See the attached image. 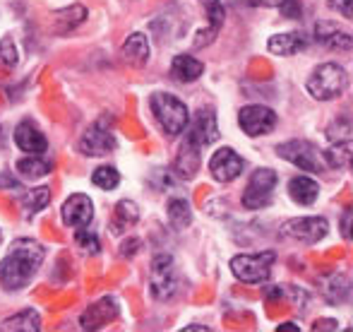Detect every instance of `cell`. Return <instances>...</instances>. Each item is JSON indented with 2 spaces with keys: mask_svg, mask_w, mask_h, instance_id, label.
<instances>
[{
  "mask_svg": "<svg viewBox=\"0 0 353 332\" xmlns=\"http://www.w3.org/2000/svg\"><path fill=\"white\" fill-rule=\"evenodd\" d=\"M46 248L39 241L17 239L10 246L8 255L0 260V284L8 291H19L37 277L41 267Z\"/></svg>",
  "mask_w": 353,
  "mask_h": 332,
  "instance_id": "obj_1",
  "label": "cell"
},
{
  "mask_svg": "<svg viewBox=\"0 0 353 332\" xmlns=\"http://www.w3.org/2000/svg\"><path fill=\"white\" fill-rule=\"evenodd\" d=\"M307 92L317 101H332V99L341 97L349 87V72L336 63H325V66L315 68L305 82Z\"/></svg>",
  "mask_w": 353,
  "mask_h": 332,
  "instance_id": "obj_2",
  "label": "cell"
},
{
  "mask_svg": "<svg viewBox=\"0 0 353 332\" xmlns=\"http://www.w3.org/2000/svg\"><path fill=\"white\" fill-rule=\"evenodd\" d=\"M149 108H152L157 123L168 135H181L188 128V108L178 97L168 92H157L149 97Z\"/></svg>",
  "mask_w": 353,
  "mask_h": 332,
  "instance_id": "obj_3",
  "label": "cell"
},
{
  "mask_svg": "<svg viewBox=\"0 0 353 332\" xmlns=\"http://www.w3.org/2000/svg\"><path fill=\"white\" fill-rule=\"evenodd\" d=\"M178 284H181V280H178L173 257L168 253H157L152 265H149V291H152V296L166 304L178 294V289H181Z\"/></svg>",
  "mask_w": 353,
  "mask_h": 332,
  "instance_id": "obj_4",
  "label": "cell"
},
{
  "mask_svg": "<svg viewBox=\"0 0 353 332\" xmlns=\"http://www.w3.org/2000/svg\"><path fill=\"white\" fill-rule=\"evenodd\" d=\"M274 260H276L274 251L241 253V255H236L231 260V272L236 280L245 282V284H265L272 277Z\"/></svg>",
  "mask_w": 353,
  "mask_h": 332,
  "instance_id": "obj_5",
  "label": "cell"
},
{
  "mask_svg": "<svg viewBox=\"0 0 353 332\" xmlns=\"http://www.w3.org/2000/svg\"><path fill=\"white\" fill-rule=\"evenodd\" d=\"M276 183H279L276 171L257 168L250 176V181H248L245 193H243V207L245 210H265V207H270L272 200H274Z\"/></svg>",
  "mask_w": 353,
  "mask_h": 332,
  "instance_id": "obj_6",
  "label": "cell"
},
{
  "mask_svg": "<svg viewBox=\"0 0 353 332\" xmlns=\"http://www.w3.org/2000/svg\"><path fill=\"white\" fill-rule=\"evenodd\" d=\"M111 123L113 118L111 116H103L99 118L94 126H89L84 130V135L79 137L77 142V150L87 157H103V155H111L116 150V137L111 133Z\"/></svg>",
  "mask_w": 353,
  "mask_h": 332,
  "instance_id": "obj_7",
  "label": "cell"
},
{
  "mask_svg": "<svg viewBox=\"0 0 353 332\" xmlns=\"http://www.w3.org/2000/svg\"><path fill=\"white\" fill-rule=\"evenodd\" d=\"M327 234H330V222L325 217H296V219L283 222L281 226L283 239H293L305 246L320 244Z\"/></svg>",
  "mask_w": 353,
  "mask_h": 332,
  "instance_id": "obj_8",
  "label": "cell"
},
{
  "mask_svg": "<svg viewBox=\"0 0 353 332\" xmlns=\"http://www.w3.org/2000/svg\"><path fill=\"white\" fill-rule=\"evenodd\" d=\"M276 155L281 157V159L291 162V164H296L301 171H322L325 168V159H322V152L317 150L312 142L307 140H288V142H281L279 147H276Z\"/></svg>",
  "mask_w": 353,
  "mask_h": 332,
  "instance_id": "obj_9",
  "label": "cell"
},
{
  "mask_svg": "<svg viewBox=\"0 0 353 332\" xmlns=\"http://www.w3.org/2000/svg\"><path fill=\"white\" fill-rule=\"evenodd\" d=\"M238 123H241L243 133L250 137L267 135L276 128V113L270 106H260V104H248L238 113Z\"/></svg>",
  "mask_w": 353,
  "mask_h": 332,
  "instance_id": "obj_10",
  "label": "cell"
},
{
  "mask_svg": "<svg viewBox=\"0 0 353 332\" xmlns=\"http://www.w3.org/2000/svg\"><path fill=\"white\" fill-rule=\"evenodd\" d=\"M243 159L236 155L233 147H221L219 152H214L210 159V173L216 178L219 183H231L243 173Z\"/></svg>",
  "mask_w": 353,
  "mask_h": 332,
  "instance_id": "obj_11",
  "label": "cell"
},
{
  "mask_svg": "<svg viewBox=\"0 0 353 332\" xmlns=\"http://www.w3.org/2000/svg\"><path fill=\"white\" fill-rule=\"evenodd\" d=\"M61 217H63V224L72 226V229H79V226H89V224H92V219H94V202H92V197L82 195V193H74V195H70L65 202H63Z\"/></svg>",
  "mask_w": 353,
  "mask_h": 332,
  "instance_id": "obj_12",
  "label": "cell"
},
{
  "mask_svg": "<svg viewBox=\"0 0 353 332\" xmlns=\"http://www.w3.org/2000/svg\"><path fill=\"white\" fill-rule=\"evenodd\" d=\"M219 140V126H216V116H214L212 108H205V111L197 113L195 123L190 126V130H188L185 135V142H190V145L195 147H210L212 142Z\"/></svg>",
  "mask_w": 353,
  "mask_h": 332,
  "instance_id": "obj_13",
  "label": "cell"
},
{
  "mask_svg": "<svg viewBox=\"0 0 353 332\" xmlns=\"http://www.w3.org/2000/svg\"><path fill=\"white\" fill-rule=\"evenodd\" d=\"M116 318H118V301L106 296V299L97 301V304L84 311L82 318H79V325H82V330H99Z\"/></svg>",
  "mask_w": 353,
  "mask_h": 332,
  "instance_id": "obj_14",
  "label": "cell"
},
{
  "mask_svg": "<svg viewBox=\"0 0 353 332\" xmlns=\"http://www.w3.org/2000/svg\"><path fill=\"white\" fill-rule=\"evenodd\" d=\"M14 142L22 152H29V155H43L48 150V140L32 121H22L17 128H14Z\"/></svg>",
  "mask_w": 353,
  "mask_h": 332,
  "instance_id": "obj_15",
  "label": "cell"
},
{
  "mask_svg": "<svg viewBox=\"0 0 353 332\" xmlns=\"http://www.w3.org/2000/svg\"><path fill=\"white\" fill-rule=\"evenodd\" d=\"M207 10V17H210V27L207 29H200L197 32V39H195V48H205L216 39V34L221 32V24H223V5L221 0H202Z\"/></svg>",
  "mask_w": 353,
  "mask_h": 332,
  "instance_id": "obj_16",
  "label": "cell"
},
{
  "mask_svg": "<svg viewBox=\"0 0 353 332\" xmlns=\"http://www.w3.org/2000/svg\"><path fill=\"white\" fill-rule=\"evenodd\" d=\"M121 58H123V63H128L130 68H144V66H147V61H149V41H147V37L140 34V32L130 34V37H128V41L123 43V48H121Z\"/></svg>",
  "mask_w": 353,
  "mask_h": 332,
  "instance_id": "obj_17",
  "label": "cell"
},
{
  "mask_svg": "<svg viewBox=\"0 0 353 332\" xmlns=\"http://www.w3.org/2000/svg\"><path fill=\"white\" fill-rule=\"evenodd\" d=\"M315 39L322 46L332 48V51H351V34L336 29V24H332V22H317Z\"/></svg>",
  "mask_w": 353,
  "mask_h": 332,
  "instance_id": "obj_18",
  "label": "cell"
},
{
  "mask_svg": "<svg viewBox=\"0 0 353 332\" xmlns=\"http://www.w3.org/2000/svg\"><path fill=\"white\" fill-rule=\"evenodd\" d=\"M202 72H205V66H202L195 56H188V53L176 56V58H173V63H171V75H173V80H176V82L190 84V82H195Z\"/></svg>",
  "mask_w": 353,
  "mask_h": 332,
  "instance_id": "obj_19",
  "label": "cell"
},
{
  "mask_svg": "<svg viewBox=\"0 0 353 332\" xmlns=\"http://www.w3.org/2000/svg\"><path fill=\"white\" fill-rule=\"evenodd\" d=\"M288 195L298 205H312L320 197V186L310 176H296L288 181Z\"/></svg>",
  "mask_w": 353,
  "mask_h": 332,
  "instance_id": "obj_20",
  "label": "cell"
},
{
  "mask_svg": "<svg viewBox=\"0 0 353 332\" xmlns=\"http://www.w3.org/2000/svg\"><path fill=\"white\" fill-rule=\"evenodd\" d=\"M305 46H307V39L298 32L274 34V37L267 41V48H270L274 56H293V53L303 51Z\"/></svg>",
  "mask_w": 353,
  "mask_h": 332,
  "instance_id": "obj_21",
  "label": "cell"
},
{
  "mask_svg": "<svg viewBox=\"0 0 353 332\" xmlns=\"http://www.w3.org/2000/svg\"><path fill=\"white\" fill-rule=\"evenodd\" d=\"M322 294L330 304H344L351 294V282L344 272H336L322 280Z\"/></svg>",
  "mask_w": 353,
  "mask_h": 332,
  "instance_id": "obj_22",
  "label": "cell"
},
{
  "mask_svg": "<svg viewBox=\"0 0 353 332\" xmlns=\"http://www.w3.org/2000/svg\"><path fill=\"white\" fill-rule=\"evenodd\" d=\"M176 171L181 178L190 181L195 178V173L200 171V147L190 145V142H183L181 152H178V159H176Z\"/></svg>",
  "mask_w": 353,
  "mask_h": 332,
  "instance_id": "obj_23",
  "label": "cell"
},
{
  "mask_svg": "<svg viewBox=\"0 0 353 332\" xmlns=\"http://www.w3.org/2000/svg\"><path fill=\"white\" fill-rule=\"evenodd\" d=\"M140 219V210L132 200H121L113 210V219H111V231L113 234H121V231L130 229L137 224Z\"/></svg>",
  "mask_w": 353,
  "mask_h": 332,
  "instance_id": "obj_24",
  "label": "cell"
},
{
  "mask_svg": "<svg viewBox=\"0 0 353 332\" xmlns=\"http://www.w3.org/2000/svg\"><path fill=\"white\" fill-rule=\"evenodd\" d=\"M3 332H39L41 330V315L34 309H27L17 315H10L3 325H0Z\"/></svg>",
  "mask_w": 353,
  "mask_h": 332,
  "instance_id": "obj_25",
  "label": "cell"
},
{
  "mask_svg": "<svg viewBox=\"0 0 353 332\" xmlns=\"http://www.w3.org/2000/svg\"><path fill=\"white\" fill-rule=\"evenodd\" d=\"M51 166H53L51 162L43 159L41 155H29V157H24V159L17 162L19 176L29 178V181H37V178L48 176V173H51Z\"/></svg>",
  "mask_w": 353,
  "mask_h": 332,
  "instance_id": "obj_26",
  "label": "cell"
},
{
  "mask_svg": "<svg viewBox=\"0 0 353 332\" xmlns=\"http://www.w3.org/2000/svg\"><path fill=\"white\" fill-rule=\"evenodd\" d=\"M353 157V145L349 142H332V147L327 152H322V159L327 166L332 168H349Z\"/></svg>",
  "mask_w": 353,
  "mask_h": 332,
  "instance_id": "obj_27",
  "label": "cell"
},
{
  "mask_svg": "<svg viewBox=\"0 0 353 332\" xmlns=\"http://www.w3.org/2000/svg\"><path fill=\"white\" fill-rule=\"evenodd\" d=\"M168 222H171L173 229H185V226H190L192 210L185 197H173V200H168Z\"/></svg>",
  "mask_w": 353,
  "mask_h": 332,
  "instance_id": "obj_28",
  "label": "cell"
},
{
  "mask_svg": "<svg viewBox=\"0 0 353 332\" xmlns=\"http://www.w3.org/2000/svg\"><path fill=\"white\" fill-rule=\"evenodd\" d=\"M48 202H51V191H48V188H34V191H29L27 195L22 197L24 217L32 219V217L37 215V212H41Z\"/></svg>",
  "mask_w": 353,
  "mask_h": 332,
  "instance_id": "obj_29",
  "label": "cell"
},
{
  "mask_svg": "<svg viewBox=\"0 0 353 332\" xmlns=\"http://www.w3.org/2000/svg\"><path fill=\"white\" fill-rule=\"evenodd\" d=\"M92 183L101 188V191H113V188L121 183V173H118L113 166H101V168H97V171H94Z\"/></svg>",
  "mask_w": 353,
  "mask_h": 332,
  "instance_id": "obj_30",
  "label": "cell"
},
{
  "mask_svg": "<svg viewBox=\"0 0 353 332\" xmlns=\"http://www.w3.org/2000/svg\"><path fill=\"white\" fill-rule=\"evenodd\" d=\"M327 140L330 142H349L351 140V121L349 118H336L330 128H327Z\"/></svg>",
  "mask_w": 353,
  "mask_h": 332,
  "instance_id": "obj_31",
  "label": "cell"
},
{
  "mask_svg": "<svg viewBox=\"0 0 353 332\" xmlns=\"http://www.w3.org/2000/svg\"><path fill=\"white\" fill-rule=\"evenodd\" d=\"M74 239H77L79 248H82L84 253H89V255H97L99 248H101V244H99V239L92 234V231L87 229V226H79L77 234H74Z\"/></svg>",
  "mask_w": 353,
  "mask_h": 332,
  "instance_id": "obj_32",
  "label": "cell"
},
{
  "mask_svg": "<svg viewBox=\"0 0 353 332\" xmlns=\"http://www.w3.org/2000/svg\"><path fill=\"white\" fill-rule=\"evenodd\" d=\"M0 66H5V68L17 66V48H14V43L10 37L0 39Z\"/></svg>",
  "mask_w": 353,
  "mask_h": 332,
  "instance_id": "obj_33",
  "label": "cell"
},
{
  "mask_svg": "<svg viewBox=\"0 0 353 332\" xmlns=\"http://www.w3.org/2000/svg\"><path fill=\"white\" fill-rule=\"evenodd\" d=\"M279 8H281V12L286 14L288 19H298V17H301V12H303V8H301V3H298V0H283Z\"/></svg>",
  "mask_w": 353,
  "mask_h": 332,
  "instance_id": "obj_34",
  "label": "cell"
},
{
  "mask_svg": "<svg viewBox=\"0 0 353 332\" xmlns=\"http://www.w3.org/2000/svg\"><path fill=\"white\" fill-rule=\"evenodd\" d=\"M330 8L334 10V12H339L344 19H351V0H330Z\"/></svg>",
  "mask_w": 353,
  "mask_h": 332,
  "instance_id": "obj_35",
  "label": "cell"
},
{
  "mask_svg": "<svg viewBox=\"0 0 353 332\" xmlns=\"http://www.w3.org/2000/svg\"><path fill=\"white\" fill-rule=\"evenodd\" d=\"M341 236L351 239V210H344V215H341Z\"/></svg>",
  "mask_w": 353,
  "mask_h": 332,
  "instance_id": "obj_36",
  "label": "cell"
},
{
  "mask_svg": "<svg viewBox=\"0 0 353 332\" xmlns=\"http://www.w3.org/2000/svg\"><path fill=\"white\" fill-rule=\"evenodd\" d=\"M137 246H140V241L132 239V241H128V244H123V246H121V253H123V255H135V253H137Z\"/></svg>",
  "mask_w": 353,
  "mask_h": 332,
  "instance_id": "obj_37",
  "label": "cell"
},
{
  "mask_svg": "<svg viewBox=\"0 0 353 332\" xmlns=\"http://www.w3.org/2000/svg\"><path fill=\"white\" fill-rule=\"evenodd\" d=\"M336 325H339V323H336V320H320V323H315V328H312V330H336Z\"/></svg>",
  "mask_w": 353,
  "mask_h": 332,
  "instance_id": "obj_38",
  "label": "cell"
},
{
  "mask_svg": "<svg viewBox=\"0 0 353 332\" xmlns=\"http://www.w3.org/2000/svg\"><path fill=\"white\" fill-rule=\"evenodd\" d=\"M276 332H298V325L296 323H283L276 328Z\"/></svg>",
  "mask_w": 353,
  "mask_h": 332,
  "instance_id": "obj_39",
  "label": "cell"
},
{
  "mask_svg": "<svg viewBox=\"0 0 353 332\" xmlns=\"http://www.w3.org/2000/svg\"><path fill=\"white\" fill-rule=\"evenodd\" d=\"M260 5H265V8H279L283 0H257Z\"/></svg>",
  "mask_w": 353,
  "mask_h": 332,
  "instance_id": "obj_40",
  "label": "cell"
},
{
  "mask_svg": "<svg viewBox=\"0 0 353 332\" xmlns=\"http://www.w3.org/2000/svg\"><path fill=\"white\" fill-rule=\"evenodd\" d=\"M185 332H190V330H210V328H205V325H188V328H183Z\"/></svg>",
  "mask_w": 353,
  "mask_h": 332,
  "instance_id": "obj_41",
  "label": "cell"
},
{
  "mask_svg": "<svg viewBox=\"0 0 353 332\" xmlns=\"http://www.w3.org/2000/svg\"><path fill=\"white\" fill-rule=\"evenodd\" d=\"M0 241H3V234H0Z\"/></svg>",
  "mask_w": 353,
  "mask_h": 332,
  "instance_id": "obj_42",
  "label": "cell"
}]
</instances>
